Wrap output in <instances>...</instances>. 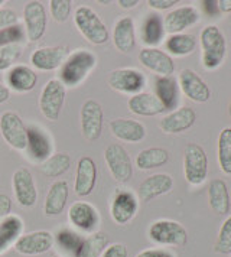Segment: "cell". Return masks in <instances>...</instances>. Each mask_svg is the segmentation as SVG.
<instances>
[{
	"label": "cell",
	"instance_id": "6da1fadb",
	"mask_svg": "<svg viewBox=\"0 0 231 257\" xmlns=\"http://www.w3.org/2000/svg\"><path fill=\"white\" fill-rule=\"evenodd\" d=\"M97 65V55L88 49H78L69 54L59 70V81L64 87H78Z\"/></svg>",
	"mask_w": 231,
	"mask_h": 257
},
{
	"label": "cell",
	"instance_id": "7a4b0ae2",
	"mask_svg": "<svg viewBox=\"0 0 231 257\" xmlns=\"http://www.w3.org/2000/svg\"><path fill=\"white\" fill-rule=\"evenodd\" d=\"M74 22L77 25L81 35L92 45H103L110 39V32L107 26L100 19V16L88 6H80L74 15Z\"/></svg>",
	"mask_w": 231,
	"mask_h": 257
},
{
	"label": "cell",
	"instance_id": "3957f363",
	"mask_svg": "<svg viewBox=\"0 0 231 257\" xmlns=\"http://www.w3.org/2000/svg\"><path fill=\"white\" fill-rule=\"evenodd\" d=\"M202 65L207 70H215L225 55V39L217 26H207L201 32Z\"/></svg>",
	"mask_w": 231,
	"mask_h": 257
},
{
	"label": "cell",
	"instance_id": "277c9868",
	"mask_svg": "<svg viewBox=\"0 0 231 257\" xmlns=\"http://www.w3.org/2000/svg\"><path fill=\"white\" fill-rule=\"evenodd\" d=\"M184 172L188 184L201 185L208 175V158L204 149L196 143L185 146Z\"/></svg>",
	"mask_w": 231,
	"mask_h": 257
},
{
	"label": "cell",
	"instance_id": "5b68a950",
	"mask_svg": "<svg viewBox=\"0 0 231 257\" xmlns=\"http://www.w3.org/2000/svg\"><path fill=\"white\" fill-rule=\"evenodd\" d=\"M65 94V87L58 78H52L45 84L39 97V108L49 121H57L59 118Z\"/></svg>",
	"mask_w": 231,
	"mask_h": 257
},
{
	"label": "cell",
	"instance_id": "8992f818",
	"mask_svg": "<svg viewBox=\"0 0 231 257\" xmlns=\"http://www.w3.org/2000/svg\"><path fill=\"white\" fill-rule=\"evenodd\" d=\"M104 161L117 182L126 184L133 175V164L127 151L119 143H111L104 151Z\"/></svg>",
	"mask_w": 231,
	"mask_h": 257
},
{
	"label": "cell",
	"instance_id": "52a82bcc",
	"mask_svg": "<svg viewBox=\"0 0 231 257\" xmlns=\"http://www.w3.org/2000/svg\"><path fill=\"white\" fill-rule=\"evenodd\" d=\"M81 132L82 136L88 142H95L100 139L103 132L104 113L101 104L94 100L88 98L84 101L80 111Z\"/></svg>",
	"mask_w": 231,
	"mask_h": 257
},
{
	"label": "cell",
	"instance_id": "ba28073f",
	"mask_svg": "<svg viewBox=\"0 0 231 257\" xmlns=\"http://www.w3.org/2000/svg\"><path fill=\"white\" fill-rule=\"evenodd\" d=\"M0 133L5 142L16 151L26 149L28 127L15 111H5L0 116Z\"/></svg>",
	"mask_w": 231,
	"mask_h": 257
},
{
	"label": "cell",
	"instance_id": "9c48e42d",
	"mask_svg": "<svg viewBox=\"0 0 231 257\" xmlns=\"http://www.w3.org/2000/svg\"><path fill=\"white\" fill-rule=\"evenodd\" d=\"M149 237L152 241L162 245H185L188 241L184 225L171 220L153 222L149 227Z\"/></svg>",
	"mask_w": 231,
	"mask_h": 257
},
{
	"label": "cell",
	"instance_id": "30bf717a",
	"mask_svg": "<svg viewBox=\"0 0 231 257\" xmlns=\"http://www.w3.org/2000/svg\"><path fill=\"white\" fill-rule=\"evenodd\" d=\"M23 21H25L26 36H28L29 41L36 42L45 35L48 16H46L45 6L41 2L32 0V2H28L25 5V8H23Z\"/></svg>",
	"mask_w": 231,
	"mask_h": 257
},
{
	"label": "cell",
	"instance_id": "8fae6325",
	"mask_svg": "<svg viewBox=\"0 0 231 257\" xmlns=\"http://www.w3.org/2000/svg\"><path fill=\"white\" fill-rule=\"evenodd\" d=\"M12 187L15 198L19 202V205L25 208H31L36 204L38 189L35 185L34 176L26 168H19L18 171H15L12 178Z\"/></svg>",
	"mask_w": 231,
	"mask_h": 257
},
{
	"label": "cell",
	"instance_id": "7c38bea8",
	"mask_svg": "<svg viewBox=\"0 0 231 257\" xmlns=\"http://www.w3.org/2000/svg\"><path fill=\"white\" fill-rule=\"evenodd\" d=\"M110 87L126 94H139L146 84V78L140 71L135 68H119L110 72L108 77Z\"/></svg>",
	"mask_w": 231,
	"mask_h": 257
},
{
	"label": "cell",
	"instance_id": "4fadbf2b",
	"mask_svg": "<svg viewBox=\"0 0 231 257\" xmlns=\"http://www.w3.org/2000/svg\"><path fill=\"white\" fill-rule=\"evenodd\" d=\"M52 245L54 235L46 230H39L34 233L22 234L15 243V250L25 256H36L46 253L52 248Z\"/></svg>",
	"mask_w": 231,
	"mask_h": 257
},
{
	"label": "cell",
	"instance_id": "5bb4252c",
	"mask_svg": "<svg viewBox=\"0 0 231 257\" xmlns=\"http://www.w3.org/2000/svg\"><path fill=\"white\" fill-rule=\"evenodd\" d=\"M68 220L75 228H78L81 231L94 233V230L100 224V215L92 204L77 201L69 207Z\"/></svg>",
	"mask_w": 231,
	"mask_h": 257
},
{
	"label": "cell",
	"instance_id": "9a60e30c",
	"mask_svg": "<svg viewBox=\"0 0 231 257\" xmlns=\"http://www.w3.org/2000/svg\"><path fill=\"white\" fill-rule=\"evenodd\" d=\"M68 55V48L64 45L38 48L31 55V64L36 70L54 71L65 62Z\"/></svg>",
	"mask_w": 231,
	"mask_h": 257
},
{
	"label": "cell",
	"instance_id": "2e32d148",
	"mask_svg": "<svg viewBox=\"0 0 231 257\" xmlns=\"http://www.w3.org/2000/svg\"><path fill=\"white\" fill-rule=\"evenodd\" d=\"M97 184V165L90 156H82L77 164L74 191L78 197H88Z\"/></svg>",
	"mask_w": 231,
	"mask_h": 257
},
{
	"label": "cell",
	"instance_id": "e0dca14e",
	"mask_svg": "<svg viewBox=\"0 0 231 257\" xmlns=\"http://www.w3.org/2000/svg\"><path fill=\"white\" fill-rule=\"evenodd\" d=\"M138 208L139 204L135 194H132L130 191H117L111 201L110 214L116 224L125 225L133 220V217L138 212Z\"/></svg>",
	"mask_w": 231,
	"mask_h": 257
},
{
	"label": "cell",
	"instance_id": "ac0fdd59",
	"mask_svg": "<svg viewBox=\"0 0 231 257\" xmlns=\"http://www.w3.org/2000/svg\"><path fill=\"white\" fill-rule=\"evenodd\" d=\"M139 61L148 70L159 74V77H169L175 71L173 59L166 52L156 48H143L139 52Z\"/></svg>",
	"mask_w": 231,
	"mask_h": 257
},
{
	"label": "cell",
	"instance_id": "d6986e66",
	"mask_svg": "<svg viewBox=\"0 0 231 257\" xmlns=\"http://www.w3.org/2000/svg\"><path fill=\"white\" fill-rule=\"evenodd\" d=\"M52 143L51 139L46 136L44 130L38 128L36 126L28 127V141H26V152L29 155V158L42 164L46 159L52 155Z\"/></svg>",
	"mask_w": 231,
	"mask_h": 257
},
{
	"label": "cell",
	"instance_id": "ffe728a7",
	"mask_svg": "<svg viewBox=\"0 0 231 257\" xmlns=\"http://www.w3.org/2000/svg\"><path fill=\"white\" fill-rule=\"evenodd\" d=\"M179 85L184 94L195 103H207L211 97L208 85L192 70H182L179 74Z\"/></svg>",
	"mask_w": 231,
	"mask_h": 257
},
{
	"label": "cell",
	"instance_id": "44dd1931",
	"mask_svg": "<svg viewBox=\"0 0 231 257\" xmlns=\"http://www.w3.org/2000/svg\"><path fill=\"white\" fill-rule=\"evenodd\" d=\"M199 21V13L192 6H182L169 12L163 19V28L166 32L176 35L184 29L195 25Z\"/></svg>",
	"mask_w": 231,
	"mask_h": 257
},
{
	"label": "cell",
	"instance_id": "7402d4cb",
	"mask_svg": "<svg viewBox=\"0 0 231 257\" xmlns=\"http://www.w3.org/2000/svg\"><path fill=\"white\" fill-rule=\"evenodd\" d=\"M196 120V113L191 107H181L172 111L171 114L165 116L159 123V127L163 133L176 135L194 126Z\"/></svg>",
	"mask_w": 231,
	"mask_h": 257
},
{
	"label": "cell",
	"instance_id": "603a6c76",
	"mask_svg": "<svg viewBox=\"0 0 231 257\" xmlns=\"http://www.w3.org/2000/svg\"><path fill=\"white\" fill-rule=\"evenodd\" d=\"M173 187L172 176L168 174H155L146 178L139 185V198L145 202H149L156 197L168 194Z\"/></svg>",
	"mask_w": 231,
	"mask_h": 257
},
{
	"label": "cell",
	"instance_id": "cb8c5ba5",
	"mask_svg": "<svg viewBox=\"0 0 231 257\" xmlns=\"http://www.w3.org/2000/svg\"><path fill=\"white\" fill-rule=\"evenodd\" d=\"M110 130L119 141L138 143L146 136V128L142 123L130 118H114L110 121Z\"/></svg>",
	"mask_w": 231,
	"mask_h": 257
},
{
	"label": "cell",
	"instance_id": "d4e9b609",
	"mask_svg": "<svg viewBox=\"0 0 231 257\" xmlns=\"http://www.w3.org/2000/svg\"><path fill=\"white\" fill-rule=\"evenodd\" d=\"M6 81L9 85V90H13L16 93H28L34 90L38 75L31 67L28 65H15L6 74Z\"/></svg>",
	"mask_w": 231,
	"mask_h": 257
},
{
	"label": "cell",
	"instance_id": "484cf974",
	"mask_svg": "<svg viewBox=\"0 0 231 257\" xmlns=\"http://www.w3.org/2000/svg\"><path fill=\"white\" fill-rule=\"evenodd\" d=\"M68 194L69 188L67 181H57L51 185L44 204V212L48 217L59 215L64 212L68 201Z\"/></svg>",
	"mask_w": 231,
	"mask_h": 257
},
{
	"label": "cell",
	"instance_id": "4316f807",
	"mask_svg": "<svg viewBox=\"0 0 231 257\" xmlns=\"http://www.w3.org/2000/svg\"><path fill=\"white\" fill-rule=\"evenodd\" d=\"M113 44L120 51L129 54L136 47V38H135V22L130 16L120 18L114 25L113 29Z\"/></svg>",
	"mask_w": 231,
	"mask_h": 257
},
{
	"label": "cell",
	"instance_id": "83f0119b",
	"mask_svg": "<svg viewBox=\"0 0 231 257\" xmlns=\"http://www.w3.org/2000/svg\"><path fill=\"white\" fill-rule=\"evenodd\" d=\"M129 110L138 116H156L165 111V107L155 94L139 93L132 95L127 101Z\"/></svg>",
	"mask_w": 231,
	"mask_h": 257
},
{
	"label": "cell",
	"instance_id": "f1b7e54d",
	"mask_svg": "<svg viewBox=\"0 0 231 257\" xmlns=\"http://www.w3.org/2000/svg\"><path fill=\"white\" fill-rule=\"evenodd\" d=\"M208 198H209V205L212 211L217 212L218 215H225L230 212V194H228V188L222 179L211 181L209 188H208Z\"/></svg>",
	"mask_w": 231,
	"mask_h": 257
},
{
	"label": "cell",
	"instance_id": "f546056e",
	"mask_svg": "<svg viewBox=\"0 0 231 257\" xmlns=\"http://www.w3.org/2000/svg\"><path fill=\"white\" fill-rule=\"evenodd\" d=\"M156 97L159 98L165 110H173L178 105V82L172 75L158 77L155 82Z\"/></svg>",
	"mask_w": 231,
	"mask_h": 257
},
{
	"label": "cell",
	"instance_id": "4dcf8cb0",
	"mask_svg": "<svg viewBox=\"0 0 231 257\" xmlns=\"http://www.w3.org/2000/svg\"><path fill=\"white\" fill-rule=\"evenodd\" d=\"M23 221L18 215H9L0 222V254L5 253L22 235Z\"/></svg>",
	"mask_w": 231,
	"mask_h": 257
},
{
	"label": "cell",
	"instance_id": "1f68e13d",
	"mask_svg": "<svg viewBox=\"0 0 231 257\" xmlns=\"http://www.w3.org/2000/svg\"><path fill=\"white\" fill-rule=\"evenodd\" d=\"M108 245V235L103 231H94L87 238H82L74 257H101Z\"/></svg>",
	"mask_w": 231,
	"mask_h": 257
},
{
	"label": "cell",
	"instance_id": "d6a6232c",
	"mask_svg": "<svg viewBox=\"0 0 231 257\" xmlns=\"http://www.w3.org/2000/svg\"><path fill=\"white\" fill-rule=\"evenodd\" d=\"M169 161V153L162 148H149L145 149L136 156V166L140 171H150L161 168Z\"/></svg>",
	"mask_w": 231,
	"mask_h": 257
},
{
	"label": "cell",
	"instance_id": "836d02e7",
	"mask_svg": "<svg viewBox=\"0 0 231 257\" xmlns=\"http://www.w3.org/2000/svg\"><path fill=\"white\" fill-rule=\"evenodd\" d=\"M71 164H72V161H71V156L68 153H52L45 162L41 164V172L46 178H58L68 171L71 168Z\"/></svg>",
	"mask_w": 231,
	"mask_h": 257
},
{
	"label": "cell",
	"instance_id": "e575fe53",
	"mask_svg": "<svg viewBox=\"0 0 231 257\" xmlns=\"http://www.w3.org/2000/svg\"><path fill=\"white\" fill-rule=\"evenodd\" d=\"M165 35V28L163 22L158 15H150L149 18L145 21L143 28H142V39L146 45L150 48L159 45Z\"/></svg>",
	"mask_w": 231,
	"mask_h": 257
},
{
	"label": "cell",
	"instance_id": "d590c367",
	"mask_svg": "<svg viewBox=\"0 0 231 257\" xmlns=\"http://www.w3.org/2000/svg\"><path fill=\"white\" fill-rule=\"evenodd\" d=\"M196 41L192 35L188 34H176V35H171L166 41V48L168 51L176 55V57H185L194 52L195 49Z\"/></svg>",
	"mask_w": 231,
	"mask_h": 257
},
{
	"label": "cell",
	"instance_id": "8d00e7d4",
	"mask_svg": "<svg viewBox=\"0 0 231 257\" xmlns=\"http://www.w3.org/2000/svg\"><path fill=\"white\" fill-rule=\"evenodd\" d=\"M218 162L221 171L231 175V127H225L219 133Z\"/></svg>",
	"mask_w": 231,
	"mask_h": 257
},
{
	"label": "cell",
	"instance_id": "74e56055",
	"mask_svg": "<svg viewBox=\"0 0 231 257\" xmlns=\"http://www.w3.org/2000/svg\"><path fill=\"white\" fill-rule=\"evenodd\" d=\"M23 47L19 44H12L8 47L0 48V72L11 70L15 62L22 57Z\"/></svg>",
	"mask_w": 231,
	"mask_h": 257
},
{
	"label": "cell",
	"instance_id": "f35d334b",
	"mask_svg": "<svg viewBox=\"0 0 231 257\" xmlns=\"http://www.w3.org/2000/svg\"><path fill=\"white\" fill-rule=\"evenodd\" d=\"M55 240H57L58 245L61 248H64V250H67V251L74 254L78 250V247H80L82 237H81L80 234L71 231V230H61V231L57 233Z\"/></svg>",
	"mask_w": 231,
	"mask_h": 257
},
{
	"label": "cell",
	"instance_id": "ab89813d",
	"mask_svg": "<svg viewBox=\"0 0 231 257\" xmlns=\"http://www.w3.org/2000/svg\"><path fill=\"white\" fill-rule=\"evenodd\" d=\"M49 11L52 15V19L58 24L67 22L72 11V2L69 0H51L49 2Z\"/></svg>",
	"mask_w": 231,
	"mask_h": 257
},
{
	"label": "cell",
	"instance_id": "60d3db41",
	"mask_svg": "<svg viewBox=\"0 0 231 257\" xmlns=\"http://www.w3.org/2000/svg\"><path fill=\"white\" fill-rule=\"evenodd\" d=\"M215 251L221 254H230L231 253V217H228L218 234V240L215 244Z\"/></svg>",
	"mask_w": 231,
	"mask_h": 257
},
{
	"label": "cell",
	"instance_id": "b9f144b4",
	"mask_svg": "<svg viewBox=\"0 0 231 257\" xmlns=\"http://www.w3.org/2000/svg\"><path fill=\"white\" fill-rule=\"evenodd\" d=\"M25 32L21 25H13L9 28L0 29V48L8 47L12 44H19V41L23 39Z\"/></svg>",
	"mask_w": 231,
	"mask_h": 257
},
{
	"label": "cell",
	"instance_id": "7bdbcfd3",
	"mask_svg": "<svg viewBox=\"0 0 231 257\" xmlns=\"http://www.w3.org/2000/svg\"><path fill=\"white\" fill-rule=\"evenodd\" d=\"M18 13L9 8H0V29L9 28L13 25H18Z\"/></svg>",
	"mask_w": 231,
	"mask_h": 257
},
{
	"label": "cell",
	"instance_id": "ee69618b",
	"mask_svg": "<svg viewBox=\"0 0 231 257\" xmlns=\"http://www.w3.org/2000/svg\"><path fill=\"white\" fill-rule=\"evenodd\" d=\"M101 257H129V251H127V247L125 244L113 243V244L105 247Z\"/></svg>",
	"mask_w": 231,
	"mask_h": 257
},
{
	"label": "cell",
	"instance_id": "f6af8a7d",
	"mask_svg": "<svg viewBox=\"0 0 231 257\" xmlns=\"http://www.w3.org/2000/svg\"><path fill=\"white\" fill-rule=\"evenodd\" d=\"M12 199L6 194H0V222L11 215Z\"/></svg>",
	"mask_w": 231,
	"mask_h": 257
},
{
	"label": "cell",
	"instance_id": "bcb514c9",
	"mask_svg": "<svg viewBox=\"0 0 231 257\" xmlns=\"http://www.w3.org/2000/svg\"><path fill=\"white\" fill-rule=\"evenodd\" d=\"M136 257H175L168 250H162V248H149V250H143L140 251Z\"/></svg>",
	"mask_w": 231,
	"mask_h": 257
},
{
	"label": "cell",
	"instance_id": "7dc6e473",
	"mask_svg": "<svg viewBox=\"0 0 231 257\" xmlns=\"http://www.w3.org/2000/svg\"><path fill=\"white\" fill-rule=\"evenodd\" d=\"M178 2L176 0H149L148 5L152 9H156V11H166V9H171L173 5H176Z\"/></svg>",
	"mask_w": 231,
	"mask_h": 257
},
{
	"label": "cell",
	"instance_id": "c3c4849f",
	"mask_svg": "<svg viewBox=\"0 0 231 257\" xmlns=\"http://www.w3.org/2000/svg\"><path fill=\"white\" fill-rule=\"evenodd\" d=\"M204 8L209 16H217L218 15V6H217V2H204Z\"/></svg>",
	"mask_w": 231,
	"mask_h": 257
},
{
	"label": "cell",
	"instance_id": "681fc988",
	"mask_svg": "<svg viewBox=\"0 0 231 257\" xmlns=\"http://www.w3.org/2000/svg\"><path fill=\"white\" fill-rule=\"evenodd\" d=\"M9 98H11V90H9V87L0 84V104L6 103Z\"/></svg>",
	"mask_w": 231,
	"mask_h": 257
},
{
	"label": "cell",
	"instance_id": "f907efd6",
	"mask_svg": "<svg viewBox=\"0 0 231 257\" xmlns=\"http://www.w3.org/2000/svg\"><path fill=\"white\" fill-rule=\"evenodd\" d=\"M117 3L123 9H132V8H136L138 6L139 0H119Z\"/></svg>",
	"mask_w": 231,
	"mask_h": 257
},
{
	"label": "cell",
	"instance_id": "816d5d0a",
	"mask_svg": "<svg viewBox=\"0 0 231 257\" xmlns=\"http://www.w3.org/2000/svg\"><path fill=\"white\" fill-rule=\"evenodd\" d=\"M217 6H218V11H221V12H231V0H219V2H217Z\"/></svg>",
	"mask_w": 231,
	"mask_h": 257
},
{
	"label": "cell",
	"instance_id": "f5cc1de1",
	"mask_svg": "<svg viewBox=\"0 0 231 257\" xmlns=\"http://www.w3.org/2000/svg\"><path fill=\"white\" fill-rule=\"evenodd\" d=\"M49 257H61V256H57V254H52V256H49Z\"/></svg>",
	"mask_w": 231,
	"mask_h": 257
},
{
	"label": "cell",
	"instance_id": "db71d44e",
	"mask_svg": "<svg viewBox=\"0 0 231 257\" xmlns=\"http://www.w3.org/2000/svg\"><path fill=\"white\" fill-rule=\"evenodd\" d=\"M3 3H5V2H3V0H0V6H2V5H3Z\"/></svg>",
	"mask_w": 231,
	"mask_h": 257
},
{
	"label": "cell",
	"instance_id": "11a10c76",
	"mask_svg": "<svg viewBox=\"0 0 231 257\" xmlns=\"http://www.w3.org/2000/svg\"><path fill=\"white\" fill-rule=\"evenodd\" d=\"M230 116H231V101H230Z\"/></svg>",
	"mask_w": 231,
	"mask_h": 257
}]
</instances>
